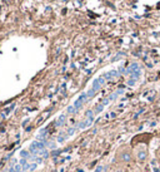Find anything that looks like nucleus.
Returning <instances> with one entry per match:
<instances>
[{"instance_id":"10","label":"nucleus","mask_w":160,"mask_h":172,"mask_svg":"<svg viewBox=\"0 0 160 172\" xmlns=\"http://www.w3.org/2000/svg\"><path fill=\"white\" fill-rule=\"evenodd\" d=\"M74 111H76L75 107H69V108H68V112H69V113H73Z\"/></svg>"},{"instance_id":"9","label":"nucleus","mask_w":160,"mask_h":172,"mask_svg":"<svg viewBox=\"0 0 160 172\" xmlns=\"http://www.w3.org/2000/svg\"><path fill=\"white\" fill-rule=\"evenodd\" d=\"M74 132H75V128H70V129L68 131V136H71V135L74 133Z\"/></svg>"},{"instance_id":"11","label":"nucleus","mask_w":160,"mask_h":172,"mask_svg":"<svg viewBox=\"0 0 160 172\" xmlns=\"http://www.w3.org/2000/svg\"><path fill=\"white\" fill-rule=\"evenodd\" d=\"M101 171H103V167H101V166H99V167L95 170V172H101Z\"/></svg>"},{"instance_id":"4","label":"nucleus","mask_w":160,"mask_h":172,"mask_svg":"<svg viewBox=\"0 0 160 172\" xmlns=\"http://www.w3.org/2000/svg\"><path fill=\"white\" fill-rule=\"evenodd\" d=\"M138 158H139V161L144 162L146 158H148V151H146L145 148H140L138 150Z\"/></svg>"},{"instance_id":"12","label":"nucleus","mask_w":160,"mask_h":172,"mask_svg":"<svg viewBox=\"0 0 160 172\" xmlns=\"http://www.w3.org/2000/svg\"><path fill=\"white\" fill-rule=\"evenodd\" d=\"M21 156H23V157L25 158V157H28V153H26L25 151H23V152H21Z\"/></svg>"},{"instance_id":"6","label":"nucleus","mask_w":160,"mask_h":172,"mask_svg":"<svg viewBox=\"0 0 160 172\" xmlns=\"http://www.w3.org/2000/svg\"><path fill=\"white\" fill-rule=\"evenodd\" d=\"M151 167H153V171H154V172H160V168H159L158 162H156L155 160L151 161Z\"/></svg>"},{"instance_id":"1","label":"nucleus","mask_w":160,"mask_h":172,"mask_svg":"<svg viewBox=\"0 0 160 172\" xmlns=\"http://www.w3.org/2000/svg\"><path fill=\"white\" fill-rule=\"evenodd\" d=\"M151 138H153L151 133H141V135H139V136L133 138L131 142H133V144H138V143H146V144H148L151 141Z\"/></svg>"},{"instance_id":"3","label":"nucleus","mask_w":160,"mask_h":172,"mask_svg":"<svg viewBox=\"0 0 160 172\" xmlns=\"http://www.w3.org/2000/svg\"><path fill=\"white\" fill-rule=\"evenodd\" d=\"M120 161L123 162H130L131 161V152L130 151H124L120 153Z\"/></svg>"},{"instance_id":"7","label":"nucleus","mask_w":160,"mask_h":172,"mask_svg":"<svg viewBox=\"0 0 160 172\" xmlns=\"http://www.w3.org/2000/svg\"><path fill=\"white\" fill-rule=\"evenodd\" d=\"M114 75H116V72H110V73H108V74H105V75H104V78L109 79V78H113Z\"/></svg>"},{"instance_id":"8","label":"nucleus","mask_w":160,"mask_h":172,"mask_svg":"<svg viewBox=\"0 0 160 172\" xmlns=\"http://www.w3.org/2000/svg\"><path fill=\"white\" fill-rule=\"evenodd\" d=\"M64 121H65V116H61V117L59 118V121H58V123H56V124H58V126H61Z\"/></svg>"},{"instance_id":"2","label":"nucleus","mask_w":160,"mask_h":172,"mask_svg":"<svg viewBox=\"0 0 160 172\" xmlns=\"http://www.w3.org/2000/svg\"><path fill=\"white\" fill-rule=\"evenodd\" d=\"M104 83V78H98V79H95V81H94V84H93V88L88 92V97H91V96H94V93H95V92L101 87V84Z\"/></svg>"},{"instance_id":"5","label":"nucleus","mask_w":160,"mask_h":172,"mask_svg":"<svg viewBox=\"0 0 160 172\" xmlns=\"http://www.w3.org/2000/svg\"><path fill=\"white\" fill-rule=\"evenodd\" d=\"M88 98V96L86 94H82V96H80L78 99H76V102H75V104H74V107H75V109H78L79 107H80V105H82L83 104V102L85 101Z\"/></svg>"}]
</instances>
